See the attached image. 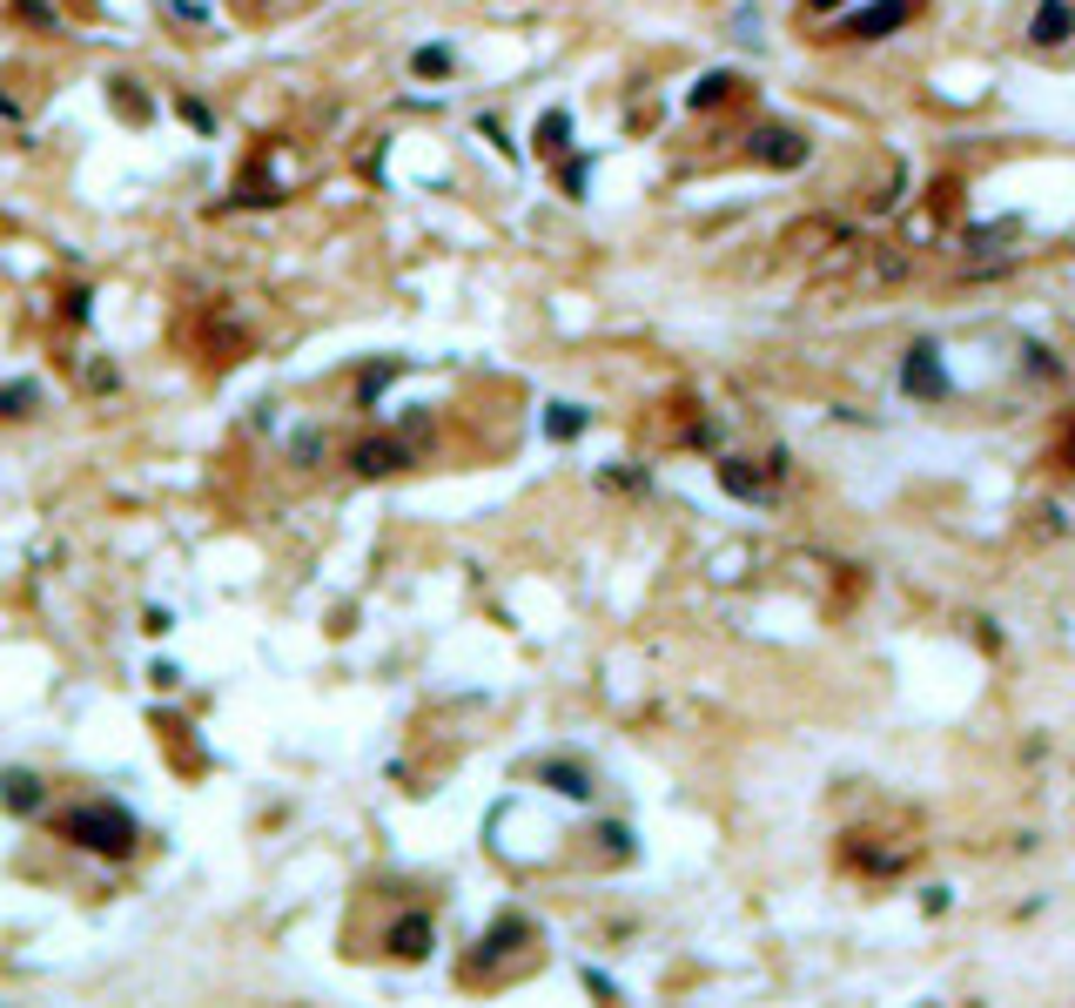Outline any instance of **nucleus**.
<instances>
[{
    "instance_id": "1",
    "label": "nucleus",
    "mask_w": 1075,
    "mask_h": 1008,
    "mask_svg": "<svg viewBox=\"0 0 1075 1008\" xmlns=\"http://www.w3.org/2000/svg\"><path fill=\"white\" fill-rule=\"evenodd\" d=\"M61 833L74 840V848H88V854H108V861H122V854L135 848V820H128L122 807H108V800H88V807H67V820H61Z\"/></svg>"
},
{
    "instance_id": "2",
    "label": "nucleus",
    "mask_w": 1075,
    "mask_h": 1008,
    "mask_svg": "<svg viewBox=\"0 0 1075 1008\" xmlns=\"http://www.w3.org/2000/svg\"><path fill=\"white\" fill-rule=\"evenodd\" d=\"M747 155H753V161H767V168H800L813 148H807V135H800V128L767 122V128H753V135H747Z\"/></svg>"
},
{
    "instance_id": "3",
    "label": "nucleus",
    "mask_w": 1075,
    "mask_h": 1008,
    "mask_svg": "<svg viewBox=\"0 0 1075 1008\" xmlns=\"http://www.w3.org/2000/svg\"><path fill=\"white\" fill-rule=\"evenodd\" d=\"M900 390H907V397H921V403H941V397H948V370H941L935 344H915V350H907V364H900Z\"/></svg>"
},
{
    "instance_id": "4",
    "label": "nucleus",
    "mask_w": 1075,
    "mask_h": 1008,
    "mask_svg": "<svg viewBox=\"0 0 1075 1008\" xmlns=\"http://www.w3.org/2000/svg\"><path fill=\"white\" fill-rule=\"evenodd\" d=\"M894 28H907V0H874V8H861V14L841 21L847 41H887Z\"/></svg>"
},
{
    "instance_id": "5",
    "label": "nucleus",
    "mask_w": 1075,
    "mask_h": 1008,
    "mask_svg": "<svg viewBox=\"0 0 1075 1008\" xmlns=\"http://www.w3.org/2000/svg\"><path fill=\"white\" fill-rule=\"evenodd\" d=\"M350 464H357L363 477H390V471H403V464H410V451H403L397 438H363V444L350 451Z\"/></svg>"
},
{
    "instance_id": "6",
    "label": "nucleus",
    "mask_w": 1075,
    "mask_h": 1008,
    "mask_svg": "<svg viewBox=\"0 0 1075 1008\" xmlns=\"http://www.w3.org/2000/svg\"><path fill=\"white\" fill-rule=\"evenodd\" d=\"M1068 34H1075V8H1068V0H1042L1035 21H1029V41L1035 48H1062Z\"/></svg>"
},
{
    "instance_id": "7",
    "label": "nucleus",
    "mask_w": 1075,
    "mask_h": 1008,
    "mask_svg": "<svg viewBox=\"0 0 1075 1008\" xmlns=\"http://www.w3.org/2000/svg\"><path fill=\"white\" fill-rule=\"evenodd\" d=\"M390 948H397L403 962H424V955H431V914H403L397 928H390Z\"/></svg>"
},
{
    "instance_id": "8",
    "label": "nucleus",
    "mask_w": 1075,
    "mask_h": 1008,
    "mask_svg": "<svg viewBox=\"0 0 1075 1008\" xmlns=\"http://www.w3.org/2000/svg\"><path fill=\"white\" fill-rule=\"evenodd\" d=\"M0 807H8V813H34L41 807V780L28 767H8V774H0Z\"/></svg>"
},
{
    "instance_id": "9",
    "label": "nucleus",
    "mask_w": 1075,
    "mask_h": 1008,
    "mask_svg": "<svg viewBox=\"0 0 1075 1008\" xmlns=\"http://www.w3.org/2000/svg\"><path fill=\"white\" fill-rule=\"evenodd\" d=\"M545 787L565 794V800H592V774L571 767V760H551V767H545Z\"/></svg>"
},
{
    "instance_id": "10",
    "label": "nucleus",
    "mask_w": 1075,
    "mask_h": 1008,
    "mask_svg": "<svg viewBox=\"0 0 1075 1008\" xmlns=\"http://www.w3.org/2000/svg\"><path fill=\"white\" fill-rule=\"evenodd\" d=\"M586 424H592V417L578 410V403H551V410H545V438H558V444L586 438Z\"/></svg>"
},
{
    "instance_id": "11",
    "label": "nucleus",
    "mask_w": 1075,
    "mask_h": 1008,
    "mask_svg": "<svg viewBox=\"0 0 1075 1008\" xmlns=\"http://www.w3.org/2000/svg\"><path fill=\"white\" fill-rule=\"evenodd\" d=\"M739 88H747V81H739V74H726V67H713V74L699 81V88H693V108H719V102H733Z\"/></svg>"
},
{
    "instance_id": "12",
    "label": "nucleus",
    "mask_w": 1075,
    "mask_h": 1008,
    "mask_svg": "<svg viewBox=\"0 0 1075 1008\" xmlns=\"http://www.w3.org/2000/svg\"><path fill=\"white\" fill-rule=\"evenodd\" d=\"M719 484H726L733 497H760V491H767V484L753 477V464H747V458H719Z\"/></svg>"
},
{
    "instance_id": "13",
    "label": "nucleus",
    "mask_w": 1075,
    "mask_h": 1008,
    "mask_svg": "<svg viewBox=\"0 0 1075 1008\" xmlns=\"http://www.w3.org/2000/svg\"><path fill=\"white\" fill-rule=\"evenodd\" d=\"M531 141H538L545 155H565V141H571V115H565V108H545V115H538V135H531Z\"/></svg>"
},
{
    "instance_id": "14",
    "label": "nucleus",
    "mask_w": 1075,
    "mask_h": 1008,
    "mask_svg": "<svg viewBox=\"0 0 1075 1008\" xmlns=\"http://www.w3.org/2000/svg\"><path fill=\"white\" fill-rule=\"evenodd\" d=\"M525 935H531V921H525V914H505L498 928L484 935V962H491V955H505V948H512V942H525Z\"/></svg>"
},
{
    "instance_id": "15",
    "label": "nucleus",
    "mask_w": 1075,
    "mask_h": 1008,
    "mask_svg": "<svg viewBox=\"0 0 1075 1008\" xmlns=\"http://www.w3.org/2000/svg\"><path fill=\"white\" fill-rule=\"evenodd\" d=\"M410 67H418L424 81H438V74H451V67H457V54H451L444 41H431V48H418V54H410Z\"/></svg>"
},
{
    "instance_id": "16",
    "label": "nucleus",
    "mask_w": 1075,
    "mask_h": 1008,
    "mask_svg": "<svg viewBox=\"0 0 1075 1008\" xmlns=\"http://www.w3.org/2000/svg\"><path fill=\"white\" fill-rule=\"evenodd\" d=\"M41 403V390L34 384H8V390H0V417H28Z\"/></svg>"
},
{
    "instance_id": "17",
    "label": "nucleus",
    "mask_w": 1075,
    "mask_h": 1008,
    "mask_svg": "<svg viewBox=\"0 0 1075 1008\" xmlns=\"http://www.w3.org/2000/svg\"><path fill=\"white\" fill-rule=\"evenodd\" d=\"M115 108H128L135 122H148V102L135 95V81H115Z\"/></svg>"
},
{
    "instance_id": "18",
    "label": "nucleus",
    "mask_w": 1075,
    "mask_h": 1008,
    "mask_svg": "<svg viewBox=\"0 0 1075 1008\" xmlns=\"http://www.w3.org/2000/svg\"><path fill=\"white\" fill-rule=\"evenodd\" d=\"M14 14L34 21V28H54V8H48V0H14Z\"/></svg>"
},
{
    "instance_id": "19",
    "label": "nucleus",
    "mask_w": 1075,
    "mask_h": 1008,
    "mask_svg": "<svg viewBox=\"0 0 1075 1008\" xmlns=\"http://www.w3.org/2000/svg\"><path fill=\"white\" fill-rule=\"evenodd\" d=\"M316 458H323V438H316V431H303V438H296V464H316Z\"/></svg>"
},
{
    "instance_id": "20",
    "label": "nucleus",
    "mask_w": 1075,
    "mask_h": 1008,
    "mask_svg": "<svg viewBox=\"0 0 1075 1008\" xmlns=\"http://www.w3.org/2000/svg\"><path fill=\"white\" fill-rule=\"evenodd\" d=\"M599 840H605V848H612V854H632V827H605Z\"/></svg>"
},
{
    "instance_id": "21",
    "label": "nucleus",
    "mask_w": 1075,
    "mask_h": 1008,
    "mask_svg": "<svg viewBox=\"0 0 1075 1008\" xmlns=\"http://www.w3.org/2000/svg\"><path fill=\"white\" fill-rule=\"evenodd\" d=\"M807 8H813V14H826V8H847V0H807Z\"/></svg>"
}]
</instances>
